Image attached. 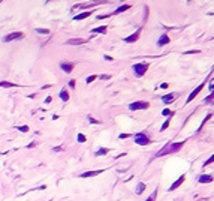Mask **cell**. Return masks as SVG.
Wrapping results in <instances>:
<instances>
[{"label":"cell","instance_id":"6da1fadb","mask_svg":"<svg viewBox=\"0 0 214 201\" xmlns=\"http://www.w3.org/2000/svg\"><path fill=\"white\" fill-rule=\"evenodd\" d=\"M184 144H186V140H184V141H177V143L166 144V146H163V149H162L160 152H157V153H156L154 158H162V156H168V155L178 153V152L183 149V146H184Z\"/></svg>","mask_w":214,"mask_h":201},{"label":"cell","instance_id":"7a4b0ae2","mask_svg":"<svg viewBox=\"0 0 214 201\" xmlns=\"http://www.w3.org/2000/svg\"><path fill=\"white\" fill-rule=\"evenodd\" d=\"M133 141H135L138 146H148V144L151 143L147 131H142V132L135 134V135H133Z\"/></svg>","mask_w":214,"mask_h":201},{"label":"cell","instance_id":"3957f363","mask_svg":"<svg viewBox=\"0 0 214 201\" xmlns=\"http://www.w3.org/2000/svg\"><path fill=\"white\" fill-rule=\"evenodd\" d=\"M148 63H135L133 66H132V69H133V72H135V75L139 78V77H142L147 71H148Z\"/></svg>","mask_w":214,"mask_h":201},{"label":"cell","instance_id":"277c9868","mask_svg":"<svg viewBox=\"0 0 214 201\" xmlns=\"http://www.w3.org/2000/svg\"><path fill=\"white\" fill-rule=\"evenodd\" d=\"M147 108H150V104L144 102V101H136V102L129 104V110L130 111H139V110H147Z\"/></svg>","mask_w":214,"mask_h":201},{"label":"cell","instance_id":"5b68a950","mask_svg":"<svg viewBox=\"0 0 214 201\" xmlns=\"http://www.w3.org/2000/svg\"><path fill=\"white\" fill-rule=\"evenodd\" d=\"M24 38V33L22 32H12L6 36H3V42H12V41H20Z\"/></svg>","mask_w":214,"mask_h":201},{"label":"cell","instance_id":"8992f818","mask_svg":"<svg viewBox=\"0 0 214 201\" xmlns=\"http://www.w3.org/2000/svg\"><path fill=\"white\" fill-rule=\"evenodd\" d=\"M205 84H207V81H202V83H201V84H199V86L195 89V90H193L192 93L189 95V98L186 99V104H190V102H192V101H193V99H195V98H196L199 93H201V90H202V89L205 87Z\"/></svg>","mask_w":214,"mask_h":201},{"label":"cell","instance_id":"52a82bcc","mask_svg":"<svg viewBox=\"0 0 214 201\" xmlns=\"http://www.w3.org/2000/svg\"><path fill=\"white\" fill-rule=\"evenodd\" d=\"M198 182H199L201 185H208V183L214 182V176H213V174H201V176L198 177Z\"/></svg>","mask_w":214,"mask_h":201},{"label":"cell","instance_id":"ba28073f","mask_svg":"<svg viewBox=\"0 0 214 201\" xmlns=\"http://www.w3.org/2000/svg\"><path fill=\"white\" fill-rule=\"evenodd\" d=\"M105 170H91V171H85V173H81L80 177L81 179H90V177H96L99 174H102Z\"/></svg>","mask_w":214,"mask_h":201},{"label":"cell","instance_id":"9c48e42d","mask_svg":"<svg viewBox=\"0 0 214 201\" xmlns=\"http://www.w3.org/2000/svg\"><path fill=\"white\" fill-rule=\"evenodd\" d=\"M139 36H141V27H139L135 33H132V35H129L127 38H124V42H126V44H133V42H136V41L139 39Z\"/></svg>","mask_w":214,"mask_h":201},{"label":"cell","instance_id":"30bf717a","mask_svg":"<svg viewBox=\"0 0 214 201\" xmlns=\"http://www.w3.org/2000/svg\"><path fill=\"white\" fill-rule=\"evenodd\" d=\"M184 180H186V176H184V174H181V176H180V177L177 179V180H175V182H174V183H172V185L169 186V191L172 192V191L178 189V188H180V186H181V185L184 183Z\"/></svg>","mask_w":214,"mask_h":201},{"label":"cell","instance_id":"8fae6325","mask_svg":"<svg viewBox=\"0 0 214 201\" xmlns=\"http://www.w3.org/2000/svg\"><path fill=\"white\" fill-rule=\"evenodd\" d=\"M60 68H61V71H64V74H70L74 71V63L72 62H61Z\"/></svg>","mask_w":214,"mask_h":201},{"label":"cell","instance_id":"7c38bea8","mask_svg":"<svg viewBox=\"0 0 214 201\" xmlns=\"http://www.w3.org/2000/svg\"><path fill=\"white\" fill-rule=\"evenodd\" d=\"M87 39L85 38H74V39H67L66 44L67 45H82V44H85Z\"/></svg>","mask_w":214,"mask_h":201},{"label":"cell","instance_id":"4fadbf2b","mask_svg":"<svg viewBox=\"0 0 214 201\" xmlns=\"http://www.w3.org/2000/svg\"><path fill=\"white\" fill-rule=\"evenodd\" d=\"M175 99H177V93H168V95H163V96H162V102L166 104V105L172 104Z\"/></svg>","mask_w":214,"mask_h":201},{"label":"cell","instance_id":"5bb4252c","mask_svg":"<svg viewBox=\"0 0 214 201\" xmlns=\"http://www.w3.org/2000/svg\"><path fill=\"white\" fill-rule=\"evenodd\" d=\"M169 36L168 35H166V33H163L159 39H157V47H165L166 45V44H169Z\"/></svg>","mask_w":214,"mask_h":201},{"label":"cell","instance_id":"9a60e30c","mask_svg":"<svg viewBox=\"0 0 214 201\" xmlns=\"http://www.w3.org/2000/svg\"><path fill=\"white\" fill-rule=\"evenodd\" d=\"M145 188H147V185H145L144 182H138V185H136V189H135V194H136V195H141V194H144Z\"/></svg>","mask_w":214,"mask_h":201},{"label":"cell","instance_id":"2e32d148","mask_svg":"<svg viewBox=\"0 0 214 201\" xmlns=\"http://www.w3.org/2000/svg\"><path fill=\"white\" fill-rule=\"evenodd\" d=\"M127 9H130V5H123V6H120V8H117L111 15H118V14H121V12H126Z\"/></svg>","mask_w":214,"mask_h":201},{"label":"cell","instance_id":"e0dca14e","mask_svg":"<svg viewBox=\"0 0 214 201\" xmlns=\"http://www.w3.org/2000/svg\"><path fill=\"white\" fill-rule=\"evenodd\" d=\"M108 153H109V149H108V147H100V149L96 150V153H94V155H96L98 158H100V156H105V155H108Z\"/></svg>","mask_w":214,"mask_h":201},{"label":"cell","instance_id":"ac0fdd59","mask_svg":"<svg viewBox=\"0 0 214 201\" xmlns=\"http://www.w3.org/2000/svg\"><path fill=\"white\" fill-rule=\"evenodd\" d=\"M91 14H93V12L85 11V12H82V14H80V15H75V17H74V20H75V21H81V20H84V18H88Z\"/></svg>","mask_w":214,"mask_h":201},{"label":"cell","instance_id":"d6986e66","mask_svg":"<svg viewBox=\"0 0 214 201\" xmlns=\"http://www.w3.org/2000/svg\"><path fill=\"white\" fill-rule=\"evenodd\" d=\"M91 33H98V35H105V33H106V26L94 27V29H91Z\"/></svg>","mask_w":214,"mask_h":201},{"label":"cell","instance_id":"ffe728a7","mask_svg":"<svg viewBox=\"0 0 214 201\" xmlns=\"http://www.w3.org/2000/svg\"><path fill=\"white\" fill-rule=\"evenodd\" d=\"M0 87H3V89H11V87H18V84L9 83V81H0Z\"/></svg>","mask_w":214,"mask_h":201},{"label":"cell","instance_id":"44dd1931","mask_svg":"<svg viewBox=\"0 0 214 201\" xmlns=\"http://www.w3.org/2000/svg\"><path fill=\"white\" fill-rule=\"evenodd\" d=\"M169 123H171V117H168V119H166V120L163 122V125L160 126V132H163V131L168 129V128H169Z\"/></svg>","mask_w":214,"mask_h":201},{"label":"cell","instance_id":"7402d4cb","mask_svg":"<svg viewBox=\"0 0 214 201\" xmlns=\"http://www.w3.org/2000/svg\"><path fill=\"white\" fill-rule=\"evenodd\" d=\"M157 194H159V188H156L154 191H153V194L145 200V201H156V198H157Z\"/></svg>","mask_w":214,"mask_h":201},{"label":"cell","instance_id":"603a6c76","mask_svg":"<svg viewBox=\"0 0 214 201\" xmlns=\"http://www.w3.org/2000/svg\"><path fill=\"white\" fill-rule=\"evenodd\" d=\"M60 99H61L63 102H67V101H69V93H67L66 90H61V92H60Z\"/></svg>","mask_w":214,"mask_h":201},{"label":"cell","instance_id":"cb8c5ba5","mask_svg":"<svg viewBox=\"0 0 214 201\" xmlns=\"http://www.w3.org/2000/svg\"><path fill=\"white\" fill-rule=\"evenodd\" d=\"M162 116H165V117H172V116H174V111L169 110V108H166V110L162 111Z\"/></svg>","mask_w":214,"mask_h":201},{"label":"cell","instance_id":"d4e9b609","mask_svg":"<svg viewBox=\"0 0 214 201\" xmlns=\"http://www.w3.org/2000/svg\"><path fill=\"white\" fill-rule=\"evenodd\" d=\"M15 129H17V131H20V132H22V134H27V132H29V126H27V125H22V126H17Z\"/></svg>","mask_w":214,"mask_h":201},{"label":"cell","instance_id":"484cf974","mask_svg":"<svg viewBox=\"0 0 214 201\" xmlns=\"http://www.w3.org/2000/svg\"><path fill=\"white\" fill-rule=\"evenodd\" d=\"M213 101H214V90H211V93L208 95V98L204 99V102H205V104H210V102H213Z\"/></svg>","mask_w":214,"mask_h":201},{"label":"cell","instance_id":"4316f807","mask_svg":"<svg viewBox=\"0 0 214 201\" xmlns=\"http://www.w3.org/2000/svg\"><path fill=\"white\" fill-rule=\"evenodd\" d=\"M213 162H214V153H213V155H211V156H210V158H208V159H207V161H205V162H204V165H202V167H204V168H205V167H207V165H211V164H213Z\"/></svg>","mask_w":214,"mask_h":201},{"label":"cell","instance_id":"83f0119b","mask_svg":"<svg viewBox=\"0 0 214 201\" xmlns=\"http://www.w3.org/2000/svg\"><path fill=\"white\" fill-rule=\"evenodd\" d=\"M35 32L39 33V35H50V30H48V29H35Z\"/></svg>","mask_w":214,"mask_h":201},{"label":"cell","instance_id":"f1b7e54d","mask_svg":"<svg viewBox=\"0 0 214 201\" xmlns=\"http://www.w3.org/2000/svg\"><path fill=\"white\" fill-rule=\"evenodd\" d=\"M96 78H98V74H94V75H88V77H87V80H85V83H87V84H91V83H93L94 80H96Z\"/></svg>","mask_w":214,"mask_h":201},{"label":"cell","instance_id":"f546056e","mask_svg":"<svg viewBox=\"0 0 214 201\" xmlns=\"http://www.w3.org/2000/svg\"><path fill=\"white\" fill-rule=\"evenodd\" d=\"M77 141H78V143H85V141H87V137L84 135V134H78Z\"/></svg>","mask_w":214,"mask_h":201},{"label":"cell","instance_id":"4dcf8cb0","mask_svg":"<svg viewBox=\"0 0 214 201\" xmlns=\"http://www.w3.org/2000/svg\"><path fill=\"white\" fill-rule=\"evenodd\" d=\"M211 116H213V114H208V116H207V117H205V119H204V120H202V123H201V126H199V128H198V132H199V131H201V129H202V128H204V125H205V123H207V122H208V120H210V119H211Z\"/></svg>","mask_w":214,"mask_h":201},{"label":"cell","instance_id":"1f68e13d","mask_svg":"<svg viewBox=\"0 0 214 201\" xmlns=\"http://www.w3.org/2000/svg\"><path fill=\"white\" fill-rule=\"evenodd\" d=\"M88 120H90V123H91V125H100V122H99V120H96V119H93L91 116H88Z\"/></svg>","mask_w":214,"mask_h":201},{"label":"cell","instance_id":"d6a6232c","mask_svg":"<svg viewBox=\"0 0 214 201\" xmlns=\"http://www.w3.org/2000/svg\"><path fill=\"white\" fill-rule=\"evenodd\" d=\"M129 137H130V134H120V135H118L120 140H124V138H129Z\"/></svg>","mask_w":214,"mask_h":201},{"label":"cell","instance_id":"836d02e7","mask_svg":"<svg viewBox=\"0 0 214 201\" xmlns=\"http://www.w3.org/2000/svg\"><path fill=\"white\" fill-rule=\"evenodd\" d=\"M208 89H210V90H214V78H211V81L208 84Z\"/></svg>","mask_w":214,"mask_h":201},{"label":"cell","instance_id":"e575fe53","mask_svg":"<svg viewBox=\"0 0 214 201\" xmlns=\"http://www.w3.org/2000/svg\"><path fill=\"white\" fill-rule=\"evenodd\" d=\"M75 84H77L75 80H70V81H69V87H70V89H75Z\"/></svg>","mask_w":214,"mask_h":201},{"label":"cell","instance_id":"d590c367","mask_svg":"<svg viewBox=\"0 0 214 201\" xmlns=\"http://www.w3.org/2000/svg\"><path fill=\"white\" fill-rule=\"evenodd\" d=\"M61 150H63V147H61V146H57V147H54V149H53V152H56V153H57V152H61Z\"/></svg>","mask_w":214,"mask_h":201},{"label":"cell","instance_id":"8d00e7d4","mask_svg":"<svg viewBox=\"0 0 214 201\" xmlns=\"http://www.w3.org/2000/svg\"><path fill=\"white\" fill-rule=\"evenodd\" d=\"M160 87H162V89H168V87H169V84H168V83H162V84H160Z\"/></svg>","mask_w":214,"mask_h":201},{"label":"cell","instance_id":"74e56055","mask_svg":"<svg viewBox=\"0 0 214 201\" xmlns=\"http://www.w3.org/2000/svg\"><path fill=\"white\" fill-rule=\"evenodd\" d=\"M99 78H102V80H109V78H111V75H100Z\"/></svg>","mask_w":214,"mask_h":201},{"label":"cell","instance_id":"f35d334b","mask_svg":"<svg viewBox=\"0 0 214 201\" xmlns=\"http://www.w3.org/2000/svg\"><path fill=\"white\" fill-rule=\"evenodd\" d=\"M35 146H36V141H32V143H30V144H29L27 147H29V149H33Z\"/></svg>","mask_w":214,"mask_h":201},{"label":"cell","instance_id":"ab89813d","mask_svg":"<svg viewBox=\"0 0 214 201\" xmlns=\"http://www.w3.org/2000/svg\"><path fill=\"white\" fill-rule=\"evenodd\" d=\"M103 59H105V60H109V62L112 60V57H111V56H108V54H105V56H103Z\"/></svg>","mask_w":214,"mask_h":201},{"label":"cell","instance_id":"60d3db41","mask_svg":"<svg viewBox=\"0 0 214 201\" xmlns=\"http://www.w3.org/2000/svg\"><path fill=\"white\" fill-rule=\"evenodd\" d=\"M51 101H53V98H51V96H48V98H46V99H45V104H50Z\"/></svg>","mask_w":214,"mask_h":201},{"label":"cell","instance_id":"b9f144b4","mask_svg":"<svg viewBox=\"0 0 214 201\" xmlns=\"http://www.w3.org/2000/svg\"><path fill=\"white\" fill-rule=\"evenodd\" d=\"M50 2H53V0H46V3H50Z\"/></svg>","mask_w":214,"mask_h":201},{"label":"cell","instance_id":"7bdbcfd3","mask_svg":"<svg viewBox=\"0 0 214 201\" xmlns=\"http://www.w3.org/2000/svg\"><path fill=\"white\" fill-rule=\"evenodd\" d=\"M2 2H3V0H0V3H2Z\"/></svg>","mask_w":214,"mask_h":201}]
</instances>
